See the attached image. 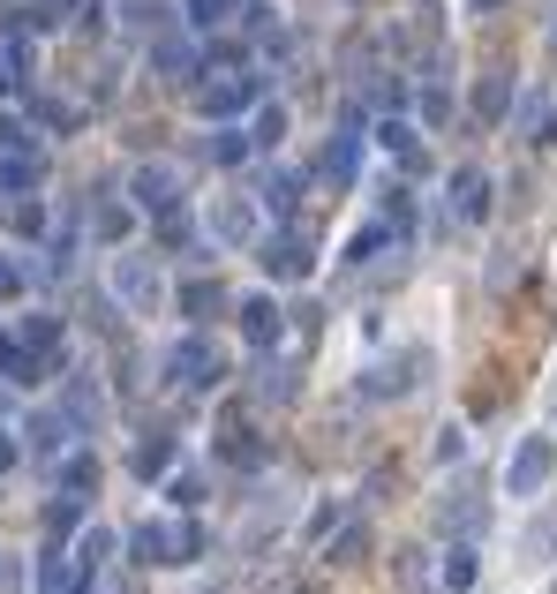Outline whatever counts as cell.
Masks as SVG:
<instances>
[{
    "label": "cell",
    "mask_w": 557,
    "mask_h": 594,
    "mask_svg": "<svg viewBox=\"0 0 557 594\" xmlns=\"http://www.w3.org/2000/svg\"><path fill=\"white\" fill-rule=\"evenodd\" d=\"M196 550H204V527L196 519H143L136 527V557L143 564H189Z\"/></svg>",
    "instance_id": "6da1fadb"
},
{
    "label": "cell",
    "mask_w": 557,
    "mask_h": 594,
    "mask_svg": "<svg viewBox=\"0 0 557 594\" xmlns=\"http://www.w3.org/2000/svg\"><path fill=\"white\" fill-rule=\"evenodd\" d=\"M257 76H218V84H196V114L204 121H242L249 106H257Z\"/></svg>",
    "instance_id": "7a4b0ae2"
},
{
    "label": "cell",
    "mask_w": 557,
    "mask_h": 594,
    "mask_svg": "<svg viewBox=\"0 0 557 594\" xmlns=\"http://www.w3.org/2000/svg\"><path fill=\"white\" fill-rule=\"evenodd\" d=\"M167 377L181 384V391H212V384H218V346L212 339H181L167 354Z\"/></svg>",
    "instance_id": "3957f363"
},
{
    "label": "cell",
    "mask_w": 557,
    "mask_h": 594,
    "mask_svg": "<svg viewBox=\"0 0 557 594\" xmlns=\"http://www.w3.org/2000/svg\"><path fill=\"white\" fill-rule=\"evenodd\" d=\"M550 467H557L550 436H519L513 467H505V489H513V497H535V489H543V482H550Z\"/></svg>",
    "instance_id": "277c9868"
},
{
    "label": "cell",
    "mask_w": 557,
    "mask_h": 594,
    "mask_svg": "<svg viewBox=\"0 0 557 594\" xmlns=\"http://www.w3.org/2000/svg\"><path fill=\"white\" fill-rule=\"evenodd\" d=\"M114 294L129 301L136 316H159V271L143 256H114Z\"/></svg>",
    "instance_id": "5b68a950"
},
{
    "label": "cell",
    "mask_w": 557,
    "mask_h": 594,
    "mask_svg": "<svg viewBox=\"0 0 557 594\" xmlns=\"http://www.w3.org/2000/svg\"><path fill=\"white\" fill-rule=\"evenodd\" d=\"M452 212L468 218V226L474 218H490V173H474V166L452 173Z\"/></svg>",
    "instance_id": "8992f818"
},
{
    "label": "cell",
    "mask_w": 557,
    "mask_h": 594,
    "mask_svg": "<svg viewBox=\"0 0 557 594\" xmlns=\"http://www.w3.org/2000/svg\"><path fill=\"white\" fill-rule=\"evenodd\" d=\"M173 196H181V173L173 166H143L136 173V204H143V212H173Z\"/></svg>",
    "instance_id": "52a82bcc"
},
{
    "label": "cell",
    "mask_w": 557,
    "mask_h": 594,
    "mask_svg": "<svg viewBox=\"0 0 557 594\" xmlns=\"http://www.w3.org/2000/svg\"><path fill=\"white\" fill-rule=\"evenodd\" d=\"M39 361H45V354L23 339V332H15V339H0V377H8V384H39L45 377Z\"/></svg>",
    "instance_id": "ba28073f"
},
{
    "label": "cell",
    "mask_w": 557,
    "mask_h": 594,
    "mask_svg": "<svg viewBox=\"0 0 557 594\" xmlns=\"http://www.w3.org/2000/svg\"><path fill=\"white\" fill-rule=\"evenodd\" d=\"M309 263H317V256H309L301 234H279V241L264 249V271H279V279H309Z\"/></svg>",
    "instance_id": "9c48e42d"
},
{
    "label": "cell",
    "mask_w": 557,
    "mask_h": 594,
    "mask_svg": "<svg viewBox=\"0 0 557 594\" xmlns=\"http://www.w3.org/2000/svg\"><path fill=\"white\" fill-rule=\"evenodd\" d=\"M242 339H249V346H271V339H279V301H264V294L242 301Z\"/></svg>",
    "instance_id": "30bf717a"
},
{
    "label": "cell",
    "mask_w": 557,
    "mask_h": 594,
    "mask_svg": "<svg viewBox=\"0 0 557 594\" xmlns=\"http://www.w3.org/2000/svg\"><path fill=\"white\" fill-rule=\"evenodd\" d=\"M324 181H332V188H346V181H354V173H362V136H332V151H324Z\"/></svg>",
    "instance_id": "8fae6325"
},
{
    "label": "cell",
    "mask_w": 557,
    "mask_h": 594,
    "mask_svg": "<svg viewBox=\"0 0 557 594\" xmlns=\"http://www.w3.org/2000/svg\"><path fill=\"white\" fill-rule=\"evenodd\" d=\"M39 173H45V159H39V151H0V188H8V196L39 188Z\"/></svg>",
    "instance_id": "7c38bea8"
},
{
    "label": "cell",
    "mask_w": 557,
    "mask_h": 594,
    "mask_svg": "<svg viewBox=\"0 0 557 594\" xmlns=\"http://www.w3.org/2000/svg\"><path fill=\"white\" fill-rule=\"evenodd\" d=\"M212 234H218V241H249V234H257V212H249V204H218Z\"/></svg>",
    "instance_id": "4fadbf2b"
},
{
    "label": "cell",
    "mask_w": 557,
    "mask_h": 594,
    "mask_svg": "<svg viewBox=\"0 0 557 594\" xmlns=\"http://www.w3.org/2000/svg\"><path fill=\"white\" fill-rule=\"evenodd\" d=\"M159 68H167L173 84H196V76H204V53H196V45H159Z\"/></svg>",
    "instance_id": "5bb4252c"
},
{
    "label": "cell",
    "mask_w": 557,
    "mask_h": 594,
    "mask_svg": "<svg viewBox=\"0 0 557 594\" xmlns=\"http://www.w3.org/2000/svg\"><path fill=\"white\" fill-rule=\"evenodd\" d=\"M505 106H513V76H482V90H474V114H482V121H497Z\"/></svg>",
    "instance_id": "9a60e30c"
},
{
    "label": "cell",
    "mask_w": 557,
    "mask_h": 594,
    "mask_svg": "<svg viewBox=\"0 0 557 594\" xmlns=\"http://www.w3.org/2000/svg\"><path fill=\"white\" fill-rule=\"evenodd\" d=\"M90 482H98V467H90V452H68V467H61V489H68V497H84Z\"/></svg>",
    "instance_id": "2e32d148"
},
{
    "label": "cell",
    "mask_w": 557,
    "mask_h": 594,
    "mask_svg": "<svg viewBox=\"0 0 557 594\" xmlns=\"http://www.w3.org/2000/svg\"><path fill=\"white\" fill-rule=\"evenodd\" d=\"M181 309H189V316L218 309V287H212V279H189V287H181Z\"/></svg>",
    "instance_id": "e0dca14e"
},
{
    "label": "cell",
    "mask_w": 557,
    "mask_h": 594,
    "mask_svg": "<svg viewBox=\"0 0 557 594\" xmlns=\"http://www.w3.org/2000/svg\"><path fill=\"white\" fill-rule=\"evenodd\" d=\"M444 587H452V594L474 587V550H452V564H444Z\"/></svg>",
    "instance_id": "ac0fdd59"
},
{
    "label": "cell",
    "mask_w": 557,
    "mask_h": 594,
    "mask_svg": "<svg viewBox=\"0 0 557 594\" xmlns=\"http://www.w3.org/2000/svg\"><path fill=\"white\" fill-rule=\"evenodd\" d=\"M23 339L39 346V354H53V346H61V324H53V316H31V324H23Z\"/></svg>",
    "instance_id": "d6986e66"
},
{
    "label": "cell",
    "mask_w": 557,
    "mask_h": 594,
    "mask_svg": "<svg viewBox=\"0 0 557 594\" xmlns=\"http://www.w3.org/2000/svg\"><path fill=\"white\" fill-rule=\"evenodd\" d=\"M385 249V226H362V234H354V241H346V256H354V263H369V256Z\"/></svg>",
    "instance_id": "ffe728a7"
},
{
    "label": "cell",
    "mask_w": 557,
    "mask_h": 594,
    "mask_svg": "<svg viewBox=\"0 0 557 594\" xmlns=\"http://www.w3.org/2000/svg\"><path fill=\"white\" fill-rule=\"evenodd\" d=\"M226 8H234V0H189V23L212 31V23H226Z\"/></svg>",
    "instance_id": "44dd1931"
},
{
    "label": "cell",
    "mask_w": 557,
    "mask_h": 594,
    "mask_svg": "<svg viewBox=\"0 0 557 594\" xmlns=\"http://www.w3.org/2000/svg\"><path fill=\"white\" fill-rule=\"evenodd\" d=\"M377 136H385V151H399V159L415 151V128H407V121H385V128H377Z\"/></svg>",
    "instance_id": "7402d4cb"
},
{
    "label": "cell",
    "mask_w": 557,
    "mask_h": 594,
    "mask_svg": "<svg viewBox=\"0 0 557 594\" xmlns=\"http://www.w3.org/2000/svg\"><path fill=\"white\" fill-rule=\"evenodd\" d=\"M279 136H287V114H279V106H264V114H257V143H279Z\"/></svg>",
    "instance_id": "603a6c76"
},
{
    "label": "cell",
    "mask_w": 557,
    "mask_h": 594,
    "mask_svg": "<svg viewBox=\"0 0 557 594\" xmlns=\"http://www.w3.org/2000/svg\"><path fill=\"white\" fill-rule=\"evenodd\" d=\"M167 460H173V444H143V452H136V467H143V474H159Z\"/></svg>",
    "instance_id": "cb8c5ba5"
},
{
    "label": "cell",
    "mask_w": 557,
    "mask_h": 594,
    "mask_svg": "<svg viewBox=\"0 0 557 594\" xmlns=\"http://www.w3.org/2000/svg\"><path fill=\"white\" fill-rule=\"evenodd\" d=\"M15 460H23V444H15V436H8V429H0V474L15 467Z\"/></svg>",
    "instance_id": "d4e9b609"
},
{
    "label": "cell",
    "mask_w": 557,
    "mask_h": 594,
    "mask_svg": "<svg viewBox=\"0 0 557 594\" xmlns=\"http://www.w3.org/2000/svg\"><path fill=\"white\" fill-rule=\"evenodd\" d=\"M0 294H15V263L8 256H0Z\"/></svg>",
    "instance_id": "484cf974"
},
{
    "label": "cell",
    "mask_w": 557,
    "mask_h": 594,
    "mask_svg": "<svg viewBox=\"0 0 557 594\" xmlns=\"http://www.w3.org/2000/svg\"><path fill=\"white\" fill-rule=\"evenodd\" d=\"M474 8H497V0H474Z\"/></svg>",
    "instance_id": "4316f807"
},
{
    "label": "cell",
    "mask_w": 557,
    "mask_h": 594,
    "mask_svg": "<svg viewBox=\"0 0 557 594\" xmlns=\"http://www.w3.org/2000/svg\"><path fill=\"white\" fill-rule=\"evenodd\" d=\"M0 84H8V76H0Z\"/></svg>",
    "instance_id": "83f0119b"
}]
</instances>
